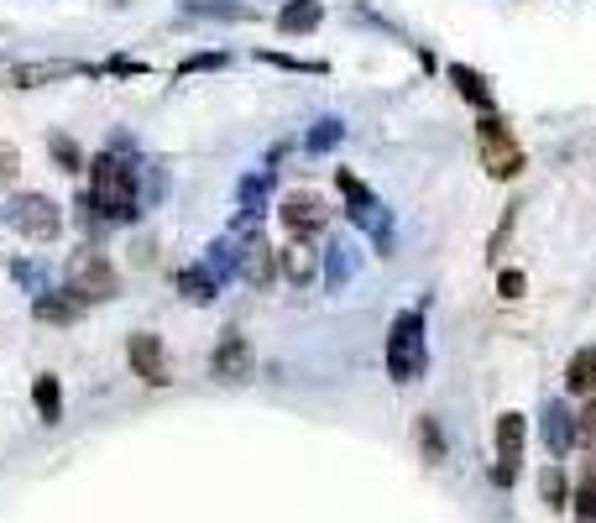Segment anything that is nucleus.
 Instances as JSON below:
<instances>
[{
  "mask_svg": "<svg viewBox=\"0 0 596 523\" xmlns=\"http://www.w3.org/2000/svg\"><path fill=\"white\" fill-rule=\"evenodd\" d=\"M89 199L105 220H131L136 215V168L121 163L116 152H100L89 163Z\"/></svg>",
  "mask_w": 596,
  "mask_h": 523,
  "instance_id": "nucleus-1",
  "label": "nucleus"
},
{
  "mask_svg": "<svg viewBox=\"0 0 596 523\" xmlns=\"http://www.w3.org/2000/svg\"><path fill=\"white\" fill-rule=\"evenodd\" d=\"M63 288L74 293L79 304H95V299H116V293H121V278H116V267H110L105 252L84 246V252L68 257V267H63Z\"/></svg>",
  "mask_w": 596,
  "mask_h": 523,
  "instance_id": "nucleus-2",
  "label": "nucleus"
},
{
  "mask_svg": "<svg viewBox=\"0 0 596 523\" xmlns=\"http://www.w3.org/2000/svg\"><path fill=\"white\" fill-rule=\"evenodd\" d=\"M6 220H11V231L27 236V241H53L63 231V210L48 194H16L6 204Z\"/></svg>",
  "mask_w": 596,
  "mask_h": 523,
  "instance_id": "nucleus-3",
  "label": "nucleus"
},
{
  "mask_svg": "<svg viewBox=\"0 0 596 523\" xmlns=\"http://www.w3.org/2000/svg\"><path fill=\"white\" fill-rule=\"evenodd\" d=\"M419 314H398L393 320V340H387V367L398 382H414L424 367V335H419Z\"/></svg>",
  "mask_w": 596,
  "mask_h": 523,
  "instance_id": "nucleus-4",
  "label": "nucleus"
},
{
  "mask_svg": "<svg viewBox=\"0 0 596 523\" xmlns=\"http://www.w3.org/2000/svg\"><path fill=\"white\" fill-rule=\"evenodd\" d=\"M481 157H487V173L492 178H513L523 168V152H518V142L508 136V126H502L497 116L481 121Z\"/></svg>",
  "mask_w": 596,
  "mask_h": 523,
  "instance_id": "nucleus-5",
  "label": "nucleus"
},
{
  "mask_svg": "<svg viewBox=\"0 0 596 523\" xmlns=\"http://www.w3.org/2000/svg\"><path fill=\"white\" fill-rule=\"evenodd\" d=\"M126 361H131V372L142 377V382H152V388H168V356H163V340H157L152 330H136L131 340H126Z\"/></svg>",
  "mask_w": 596,
  "mask_h": 523,
  "instance_id": "nucleus-6",
  "label": "nucleus"
},
{
  "mask_svg": "<svg viewBox=\"0 0 596 523\" xmlns=\"http://www.w3.org/2000/svg\"><path fill=\"white\" fill-rule=\"evenodd\" d=\"M518 456H523V419L518 414H502L497 419V482L508 487L513 482V471H518Z\"/></svg>",
  "mask_w": 596,
  "mask_h": 523,
  "instance_id": "nucleus-7",
  "label": "nucleus"
},
{
  "mask_svg": "<svg viewBox=\"0 0 596 523\" xmlns=\"http://www.w3.org/2000/svg\"><path fill=\"white\" fill-rule=\"evenodd\" d=\"M210 367H215L220 382H246V377H251V346H246L241 335H225L220 346H215V361H210Z\"/></svg>",
  "mask_w": 596,
  "mask_h": 523,
  "instance_id": "nucleus-8",
  "label": "nucleus"
},
{
  "mask_svg": "<svg viewBox=\"0 0 596 523\" xmlns=\"http://www.w3.org/2000/svg\"><path fill=\"white\" fill-rule=\"evenodd\" d=\"M283 225L298 236H314L319 225H325V199H314V194H288L283 199Z\"/></svg>",
  "mask_w": 596,
  "mask_h": 523,
  "instance_id": "nucleus-9",
  "label": "nucleus"
},
{
  "mask_svg": "<svg viewBox=\"0 0 596 523\" xmlns=\"http://www.w3.org/2000/svg\"><path fill=\"white\" fill-rule=\"evenodd\" d=\"M79 314H84V304L74 299V293H58V299L53 293H37V320L42 325H74Z\"/></svg>",
  "mask_w": 596,
  "mask_h": 523,
  "instance_id": "nucleus-10",
  "label": "nucleus"
},
{
  "mask_svg": "<svg viewBox=\"0 0 596 523\" xmlns=\"http://www.w3.org/2000/svg\"><path fill=\"white\" fill-rule=\"evenodd\" d=\"M63 74H74V63H16L11 68V84L16 89H37V84H53Z\"/></svg>",
  "mask_w": 596,
  "mask_h": 523,
  "instance_id": "nucleus-11",
  "label": "nucleus"
},
{
  "mask_svg": "<svg viewBox=\"0 0 596 523\" xmlns=\"http://www.w3.org/2000/svg\"><path fill=\"white\" fill-rule=\"evenodd\" d=\"M319 16H325V6H319V0H288V6L278 11V27H283V32H314Z\"/></svg>",
  "mask_w": 596,
  "mask_h": 523,
  "instance_id": "nucleus-12",
  "label": "nucleus"
},
{
  "mask_svg": "<svg viewBox=\"0 0 596 523\" xmlns=\"http://www.w3.org/2000/svg\"><path fill=\"white\" fill-rule=\"evenodd\" d=\"M565 382H570V393H596V346H586V351H576L570 356V367H565Z\"/></svg>",
  "mask_w": 596,
  "mask_h": 523,
  "instance_id": "nucleus-13",
  "label": "nucleus"
},
{
  "mask_svg": "<svg viewBox=\"0 0 596 523\" xmlns=\"http://www.w3.org/2000/svg\"><path fill=\"white\" fill-rule=\"evenodd\" d=\"M241 267H246V283H251V288H267V283H272V246H267V241H251L246 257H241Z\"/></svg>",
  "mask_w": 596,
  "mask_h": 523,
  "instance_id": "nucleus-14",
  "label": "nucleus"
},
{
  "mask_svg": "<svg viewBox=\"0 0 596 523\" xmlns=\"http://www.w3.org/2000/svg\"><path fill=\"white\" fill-rule=\"evenodd\" d=\"M32 403H37V414L48 419V424H58V414H63V388H58V377H53V372H42V377H37Z\"/></svg>",
  "mask_w": 596,
  "mask_h": 523,
  "instance_id": "nucleus-15",
  "label": "nucleus"
},
{
  "mask_svg": "<svg viewBox=\"0 0 596 523\" xmlns=\"http://www.w3.org/2000/svg\"><path fill=\"white\" fill-rule=\"evenodd\" d=\"M178 288L189 293L194 304H210L215 299V272L210 267H189V272H178Z\"/></svg>",
  "mask_w": 596,
  "mask_h": 523,
  "instance_id": "nucleus-16",
  "label": "nucleus"
},
{
  "mask_svg": "<svg viewBox=\"0 0 596 523\" xmlns=\"http://www.w3.org/2000/svg\"><path fill=\"white\" fill-rule=\"evenodd\" d=\"M48 152H53V163H58L63 173H79V168H84L79 142H74V136H63V131H53V136H48Z\"/></svg>",
  "mask_w": 596,
  "mask_h": 523,
  "instance_id": "nucleus-17",
  "label": "nucleus"
},
{
  "mask_svg": "<svg viewBox=\"0 0 596 523\" xmlns=\"http://www.w3.org/2000/svg\"><path fill=\"white\" fill-rule=\"evenodd\" d=\"M283 272H288L293 283H309V278H314V252H309L304 241H298V246H288V252H283Z\"/></svg>",
  "mask_w": 596,
  "mask_h": 523,
  "instance_id": "nucleus-18",
  "label": "nucleus"
},
{
  "mask_svg": "<svg viewBox=\"0 0 596 523\" xmlns=\"http://www.w3.org/2000/svg\"><path fill=\"white\" fill-rule=\"evenodd\" d=\"M450 79L461 84V95H466V100H476V105H492V89L481 84V74H471V68H461V63H455V68H450Z\"/></svg>",
  "mask_w": 596,
  "mask_h": 523,
  "instance_id": "nucleus-19",
  "label": "nucleus"
},
{
  "mask_svg": "<svg viewBox=\"0 0 596 523\" xmlns=\"http://www.w3.org/2000/svg\"><path fill=\"white\" fill-rule=\"evenodd\" d=\"M576 518H581V523H596V476L576 492Z\"/></svg>",
  "mask_w": 596,
  "mask_h": 523,
  "instance_id": "nucleus-20",
  "label": "nucleus"
},
{
  "mask_svg": "<svg viewBox=\"0 0 596 523\" xmlns=\"http://www.w3.org/2000/svg\"><path fill=\"white\" fill-rule=\"evenodd\" d=\"M544 497H549V508H565V476L560 471H544Z\"/></svg>",
  "mask_w": 596,
  "mask_h": 523,
  "instance_id": "nucleus-21",
  "label": "nucleus"
},
{
  "mask_svg": "<svg viewBox=\"0 0 596 523\" xmlns=\"http://www.w3.org/2000/svg\"><path fill=\"white\" fill-rule=\"evenodd\" d=\"M335 136H340V126H335V121H325V126H319V131L309 136V147H314V152H325V147H335Z\"/></svg>",
  "mask_w": 596,
  "mask_h": 523,
  "instance_id": "nucleus-22",
  "label": "nucleus"
},
{
  "mask_svg": "<svg viewBox=\"0 0 596 523\" xmlns=\"http://www.w3.org/2000/svg\"><path fill=\"white\" fill-rule=\"evenodd\" d=\"M16 168H21V163H16V152H11V147H0V184H11Z\"/></svg>",
  "mask_w": 596,
  "mask_h": 523,
  "instance_id": "nucleus-23",
  "label": "nucleus"
},
{
  "mask_svg": "<svg viewBox=\"0 0 596 523\" xmlns=\"http://www.w3.org/2000/svg\"><path fill=\"white\" fill-rule=\"evenodd\" d=\"M518 293H523V278L518 272H502V299H518Z\"/></svg>",
  "mask_w": 596,
  "mask_h": 523,
  "instance_id": "nucleus-24",
  "label": "nucleus"
},
{
  "mask_svg": "<svg viewBox=\"0 0 596 523\" xmlns=\"http://www.w3.org/2000/svg\"><path fill=\"white\" fill-rule=\"evenodd\" d=\"M581 429H596V398L586 403V414H581Z\"/></svg>",
  "mask_w": 596,
  "mask_h": 523,
  "instance_id": "nucleus-25",
  "label": "nucleus"
}]
</instances>
